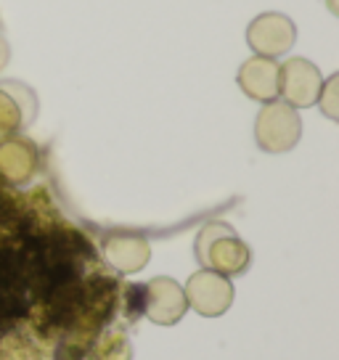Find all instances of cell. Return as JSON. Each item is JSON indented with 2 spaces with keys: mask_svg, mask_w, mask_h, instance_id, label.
<instances>
[{
  "mask_svg": "<svg viewBox=\"0 0 339 360\" xmlns=\"http://www.w3.org/2000/svg\"><path fill=\"white\" fill-rule=\"evenodd\" d=\"M196 259L228 278L249 268V247L228 223H207L196 236Z\"/></svg>",
  "mask_w": 339,
  "mask_h": 360,
  "instance_id": "1",
  "label": "cell"
},
{
  "mask_svg": "<svg viewBox=\"0 0 339 360\" xmlns=\"http://www.w3.org/2000/svg\"><path fill=\"white\" fill-rule=\"evenodd\" d=\"M302 138V120L294 106L286 101L265 103L255 120V141L268 154H283L292 151Z\"/></svg>",
  "mask_w": 339,
  "mask_h": 360,
  "instance_id": "2",
  "label": "cell"
},
{
  "mask_svg": "<svg viewBox=\"0 0 339 360\" xmlns=\"http://www.w3.org/2000/svg\"><path fill=\"white\" fill-rule=\"evenodd\" d=\"M247 43L255 51V56L279 58L289 53L297 43V24L283 13H260L247 27Z\"/></svg>",
  "mask_w": 339,
  "mask_h": 360,
  "instance_id": "3",
  "label": "cell"
},
{
  "mask_svg": "<svg viewBox=\"0 0 339 360\" xmlns=\"http://www.w3.org/2000/svg\"><path fill=\"white\" fill-rule=\"evenodd\" d=\"M186 302L204 318H217L234 304V283L212 270H196L183 286Z\"/></svg>",
  "mask_w": 339,
  "mask_h": 360,
  "instance_id": "4",
  "label": "cell"
},
{
  "mask_svg": "<svg viewBox=\"0 0 339 360\" xmlns=\"http://www.w3.org/2000/svg\"><path fill=\"white\" fill-rule=\"evenodd\" d=\"M324 88V77L313 61L289 58L279 67V96L294 109H307L318 101Z\"/></svg>",
  "mask_w": 339,
  "mask_h": 360,
  "instance_id": "5",
  "label": "cell"
},
{
  "mask_svg": "<svg viewBox=\"0 0 339 360\" xmlns=\"http://www.w3.org/2000/svg\"><path fill=\"white\" fill-rule=\"evenodd\" d=\"M143 292H146L143 313L148 315V321H154L159 326L178 323L183 315H186V310H188L183 286L178 281L167 278V276H159L154 281H148L143 286Z\"/></svg>",
  "mask_w": 339,
  "mask_h": 360,
  "instance_id": "6",
  "label": "cell"
},
{
  "mask_svg": "<svg viewBox=\"0 0 339 360\" xmlns=\"http://www.w3.org/2000/svg\"><path fill=\"white\" fill-rule=\"evenodd\" d=\"M238 88L255 101H276L279 98V64H276V58H247L238 69Z\"/></svg>",
  "mask_w": 339,
  "mask_h": 360,
  "instance_id": "7",
  "label": "cell"
},
{
  "mask_svg": "<svg viewBox=\"0 0 339 360\" xmlns=\"http://www.w3.org/2000/svg\"><path fill=\"white\" fill-rule=\"evenodd\" d=\"M103 257L120 273H138L151 257V247L143 236L117 233L103 241Z\"/></svg>",
  "mask_w": 339,
  "mask_h": 360,
  "instance_id": "8",
  "label": "cell"
},
{
  "mask_svg": "<svg viewBox=\"0 0 339 360\" xmlns=\"http://www.w3.org/2000/svg\"><path fill=\"white\" fill-rule=\"evenodd\" d=\"M37 167L34 148L27 141H8L0 146V175L11 183H27Z\"/></svg>",
  "mask_w": 339,
  "mask_h": 360,
  "instance_id": "9",
  "label": "cell"
},
{
  "mask_svg": "<svg viewBox=\"0 0 339 360\" xmlns=\"http://www.w3.org/2000/svg\"><path fill=\"white\" fill-rule=\"evenodd\" d=\"M27 120L22 117V98L16 96V82L0 85V138L19 130Z\"/></svg>",
  "mask_w": 339,
  "mask_h": 360,
  "instance_id": "10",
  "label": "cell"
},
{
  "mask_svg": "<svg viewBox=\"0 0 339 360\" xmlns=\"http://www.w3.org/2000/svg\"><path fill=\"white\" fill-rule=\"evenodd\" d=\"M337 85H339V77H328V82H324V88H321V96H318V101L321 103V109L326 114L328 120H337L339 117V106H337Z\"/></svg>",
  "mask_w": 339,
  "mask_h": 360,
  "instance_id": "11",
  "label": "cell"
},
{
  "mask_svg": "<svg viewBox=\"0 0 339 360\" xmlns=\"http://www.w3.org/2000/svg\"><path fill=\"white\" fill-rule=\"evenodd\" d=\"M8 64V43H6V37L0 34V69Z\"/></svg>",
  "mask_w": 339,
  "mask_h": 360,
  "instance_id": "12",
  "label": "cell"
}]
</instances>
